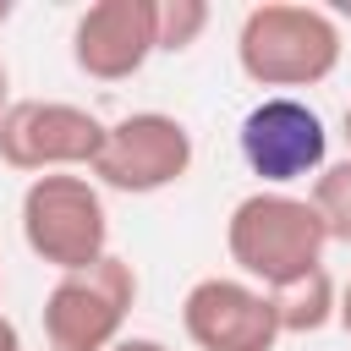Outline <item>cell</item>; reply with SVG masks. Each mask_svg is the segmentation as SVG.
Instances as JSON below:
<instances>
[{
	"label": "cell",
	"mask_w": 351,
	"mask_h": 351,
	"mask_svg": "<svg viewBox=\"0 0 351 351\" xmlns=\"http://www.w3.org/2000/svg\"><path fill=\"white\" fill-rule=\"evenodd\" d=\"M324 247H329V230H324L318 208L296 192L258 186L225 219V252L241 269V280H252L258 291H280V285L324 269Z\"/></svg>",
	"instance_id": "obj_1"
},
{
	"label": "cell",
	"mask_w": 351,
	"mask_h": 351,
	"mask_svg": "<svg viewBox=\"0 0 351 351\" xmlns=\"http://www.w3.org/2000/svg\"><path fill=\"white\" fill-rule=\"evenodd\" d=\"M340 22L324 5L263 0L236 27L241 77L258 88H318L340 66Z\"/></svg>",
	"instance_id": "obj_2"
},
{
	"label": "cell",
	"mask_w": 351,
	"mask_h": 351,
	"mask_svg": "<svg viewBox=\"0 0 351 351\" xmlns=\"http://www.w3.org/2000/svg\"><path fill=\"white\" fill-rule=\"evenodd\" d=\"M22 241L38 263H49L60 274L93 269L110 252V214H104L99 181L77 176V170L33 176L22 192Z\"/></svg>",
	"instance_id": "obj_3"
},
{
	"label": "cell",
	"mask_w": 351,
	"mask_h": 351,
	"mask_svg": "<svg viewBox=\"0 0 351 351\" xmlns=\"http://www.w3.org/2000/svg\"><path fill=\"white\" fill-rule=\"evenodd\" d=\"M137 291V269L121 252H104L93 269L60 274L44 296V340L55 351H110L126 335Z\"/></svg>",
	"instance_id": "obj_4"
},
{
	"label": "cell",
	"mask_w": 351,
	"mask_h": 351,
	"mask_svg": "<svg viewBox=\"0 0 351 351\" xmlns=\"http://www.w3.org/2000/svg\"><path fill=\"white\" fill-rule=\"evenodd\" d=\"M110 121H99L82 104L66 99H16L0 115V165L22 176H55V170H93L104 154Z\"/></svg>",
	"instance_id": "obj_5"
},
{
	"label": "cell",
	"mask_w": 351,
	"mask_h": 351,
	"mask_svg": "<svg viewBox=\"0 0 351 351\" xmlns=\"http://www.w3.org/2000/svg\"><path fill=\"white\" fill-rule=\"evenodd\" d=\"M192 170V132L186 121L165 115V110H132L121 121H110L104 154L93 159V181L126 197H148L176 186Z\"/></svg>",
	"instance_id": "obj_6"
},
{
	"label": "cell",
	"mask_w": 351,
	"mask_h": 351,
	"mask_svg": "<svg viewBox=\"0 0 351 351\" xmlns=\"http://www.w3.org/2000/svg\"><path fill=\"white\" fill-rule=\"evenodd\" d=\"M236 148L247 159V170L280 192L302 176H318L329 165V132L318 121L313 104H302L296 93H269L258 99L247 115H241V132H236Z\"/></svg>",
	"instance_id": "obj_7"
},
{
	"label": "cell",
	"mask_w": 351,
	"mask_h": 351,
	"mask_svg": "<svg viewBox=\"0 0 351 351\" xmlns=\"http://www.w3.org/2000/svg\"><path fill=\"white\" fill-rule=\"evenodd\" d=\"M181 329L197 351H274L280 340L269 291H258L252 280H230V274H208L186 291Z\"/></svg>",
	"instance_id": "obj_8"
},
{
	"label": "cell",
	"mask_w": 351,
	"mask_h": 351,
	"mask_svg": "<svg viewBox=\"0 0 351 351\" xmlns=\"http://www.w3.org/2000/svg\"><path fill=\"white\" fill-rule=\"evenodd\" d=\"M159 49V0H93L71 27V60L93 82H126Z\"/></svg>",
	"instance_id": "obj_9"
},
{
	"label": "cell",
	"mask_w": 351,
	"mask_h": 351,
	"mask_svg": "<svg viewBox=\"0 0 351 351\" xmlns=\"http://www.w3.org/2000/svg\"><path fill=\"white\" fill-rule=\"evenodd\" d=\"M269 302H274L280 335H318V329L335 324V313H340V285L329 280V269H313V274L269 291Z\"/></svg>",
	"instance_id": "obj_10"
},
{
	"label": "cell",
	"mask_w": 351,
	"mask_h": 351,
	"mask_svg": "<svg viewBox=\"0 0 351 351\" xmlns=\"http://www.w3.org/2000/svg\"><path fill=\"white\" fill-rule=\"evenodd\" d=\"M307 203L318 208V219H324L329 241H346V247H351V159H335V165H324V170L313 176V192H307Z\"/></svg>",
	"instance_id": "obj_11"
},
{
	"label": "cell",
	"mask_w": 351,
	"mask_h": 351,
	"mask_svg": "<svg viewBox=\"0 0 351 351\" xmlns=\"http://www.w3.org/2000/svg\"><path fill=\"white\" fill-rule=\"evenodd\" d=\"M208 0H159V49L165 55H181L203 38L208 27Z\"/></svg>",
	"instance_id": "obj_12"
},
{
	"label": "cell",
	"mask_w": 351,
	"mask_h": 351,
	"mask_svg": "<svg viewBox=\"0 0 351 351\" xmlns=\"http://www.w3.org/2000/svg\"><path fill=\"white\" fill-rule=\"evenodd\" d=\"M110 351H170L165 340H154V335H121Z\"/></svg>",
	"instance_id": "obj_13"
},
{
	"label": "cell",
	"mask_w": 351,
	"mask_h": 351,
	"mask_svg": "<svg viewBox=\"0 0 351 351\" xmlns=\"http://www.w3.org/2000/svg\"><path fill=\"white\" fill-rule=\"evenodd\" d=\"M0 351H22V335H16V324L0 313Z\"/></svg>",
	"instance_id": "obj_14"
},
{
	"label": "cell",
	"mask_w": 351,
	"mask_h": 351,
	"mask_svg": "<svg viewBox=\"0 0 351 351\" xmlns=\"http://www.w3.org/2000/svg\"><path fill=\"white\" fill-rule=\"evenodd\" d=\"M335 324H340V329L351 335V280L340 285V313H335Z\"/></svg>",
	"instance_id": "obj_15"
},
{
	"label": "cell",
	"mask_w": 351,
	"mask_h": 351,
	"mask_svg": "<svg viewBox=\"0 0 351 351\" xmlns=\"http://www.w3.org/2000/svg\"><path fill=\"white\" fill-rule=\"evenodd\" d=\"M11 110V71H5V60H0V115Z\"/></svg>",
	"instance_id": "obj_16"
},
{
	"label": "cell",
	"mask_w": 351,
	"mask_h": 351,
	"mask_svg": "<svg viewBox=\"0 0 351 351\" xmlns=\"http://www.w3.org/2000/svg\"><path fill=\"white\" fill-rule=\"evenodd\" d=\"M340 137H346V159H351V104H346V115H340Z\"/></svg>",
	"instance_id": "obj_17"
},
{
	"label": "cell",
	"mask_w": 351,
	"mask_h": 351,
	"mask_svg": "<svg viewBox=\"0 0 351 351\" xmlns=\"http://www.w3.org/2000/svg\"><path fill=\"white\" fill-rule=\"evenodd\" d=\"M11 11H16V5H11V0H0V27L11 22Z\"/></svg>",
	"instance_id": "obj_18"
},
{
	"label": "cell",
	"mask_w": 351,
	"mask_h": 351,
	"mask_svg": "<svg viewBox=\"0 0 351 351\" xmlns=\"http://www.w3.org/2000/svg\"><path fill=\"white\" fill-rule=\"evenodd\" d=\"M49 351H55V346H49Z\"/></svg>",
	"instance_id": "obj_19"
}]
</instances>
